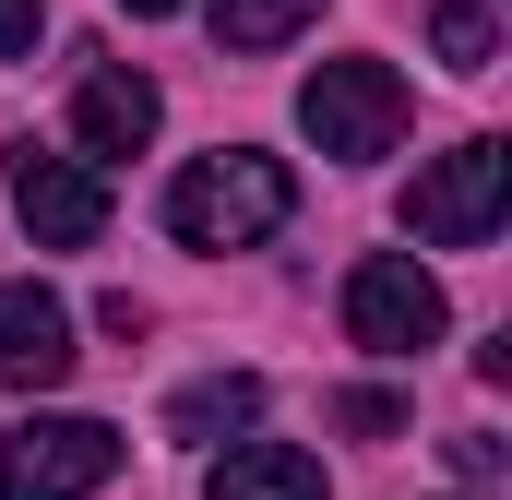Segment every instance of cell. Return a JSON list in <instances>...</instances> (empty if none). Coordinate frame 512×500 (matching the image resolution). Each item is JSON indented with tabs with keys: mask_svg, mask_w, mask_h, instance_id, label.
Listing matches in <instances>:
<instances>
[{
	"mask_svg": "<svg viewBox=\"0 0 512 500\" xmlns=\"http://www.w3.org/2000/svg\"><path fill=\"white\" fill-rule=\"evenodd\" d=\"M286 215H298V179H286V155H251V143L191 155V167L167 179V227H179V250H251V239H274Z\"/></svg>",
	"mask_w": 512,
	"mask_h": 500,
	"instance_id": "cell-1",
	"label": "cell"
},
{
	"mask_svg": "<svg viewBox=\"0 0 512 500\" xmlns=\"http://www.w3.org/2000/svg\"><path fill=\"white\" fill-rule=\"evenodd\" d=\"M298 131L334 155V167H370L405 143V72L393 60H322L310 84H298Z\"/></svg>",
	"mask_w": 512,
	"mask_h": 500,
	"instance_id": "cell-2",
	"label": "cell"
},
{
	"mask_svg": "<svg viewBox=\"0 0 512 500\" xmlns=\"http://www.w3.org/2000/svg\"><path fill=\"white\" fill-rule=\"evenodd\" d=\"M120 477V429L108 417H24L0 429V500H96Z\"/></svg>",
	"mask_w": 512,
	"mask_h": 500,
	"instance_id": "cell-3",
	"label": "cell"
},
{
	"mask_svg": "<svg viewBox=\"0 0 512 500\" xmlns=\"http://www.w3.org/2000/svg\"><path fill=\"white\" fill-rule=\"evenodd\" d=\"M501 215H512V143H489V131H477V143H453V155L405 191V227H417V239H441V250H477Z\"/></svg>",
	"mask_w": 512,
	"mask_h": 500,
	"instance_id": "cell-4",
	"label": "cell"
},
{
	"mask_svg": "<svg viewBox=\"0 0 512 500\" xmlns=\"http://www.w3.org/2000/svg\"><path fill=\"white\" fill-rule=\"evenodd\" d=\"M12 215H24L36 250H96V239H108V179H96V155L12 143Z\"/></svg>",
	"mask_w": 512,
	"mask_h": 500,
	"instance_id": "cell-5",
	"label": "cell"
},
{
	"mask_svg": "<svg viewBox=\"0 0 512 500\" xmlns=\"http://www.w3.org/2000/svg\"><path fill=\"white\" fill-rule=\"evenodd\" d=\"M441 274H417L405 250H370L358 274H346V334L370 346V358H417V346H441Z\"/></svg>",
	"mask_w": 512,
	"mask_h": 500,
	"instance_id": "cell-6",
	"label": "cell"
},
{
	"mask_svg": "<svg viewBox=\"0 0 512 500\" xmlns=\"http://www.w3.org/2000/svg\"><path fill=\"white\" fill-rule=\"evenodd\" d=\"M72 358H84V346H72V310H60L36 274H12V286H0V381H12V393H48V381H72Z\"/></svg>",
	"mask_w": 512,
	"mask_h": 500,
	"instance_id": "cell-7",
	"label": "cell"
},
{
	"mask_svg": "<svg viewBox=\"0 0 512 500\" xmlns=\"http://www.w3.org/2000/svg\"><path fill=\"white\" fill-rule=\"evenodd\" d=\"M155 120H167V96H155L131 60L84 72V96H72V131H84V155H143V143H155Z\"/></svg>",
	"mask_w": 512,
	"mask_h": 500,
	"instance_id": "cell-8",
	"label": "cell"
},
{
	"mask_svg": "<svg viewBox=\"0 0 512 500\" xmlns=\"http://www.w3.org/2000/svg\"><path fill=\"white\" fill-rule=\"evenodd\" d=\"M203 500H322V453H298V441H239V453H215Z\"/></svg>",
	"mask_w": 512,
	"mask_h": 500,
	"instance_id": "cell-9",
	"label": "cell"
},
{
	"mask_svg": "<svg viewBox=\"0 0 512 500\" xmlns=\"http://www.w3.org/2000/svg\"><path fill=\"white\" fill-rule=\"evenodd\" d=\"M251 417H262V381H251V370H215V381H191V393L167 405V429H179V441H239Z\"/></svg>",
	"mask_w": 512,
	"mask_h": 500,
	"instance_id": "cell-10",
	"label": "cell"
},
{
	"mask_svg": "<svg viewBox=\"0 0 512 500\" xmlns=\"http://www.w3.org/2000/svg\"><path fill=\"white\" fill-rule=\"evenodd\" d=\"M429 36H441V60H453V72H489V60H501V0H441V12H429Z\"/></svg>",
	"mask_w": 512,
	"mask_h": 500,
	"instance_id": "cell-11",
	"label": "cell"
},
{
	"mask_svg": "<svg viewBox=\"0 0 512 500\" xmlns=\"http://www.w3.org/2000/svg\"><path fill=\"white\" fill-rule=\"evenodd\" d=\"M310 12H322V0H215V36H227V48H286Z\"/></svg>",
	"mask_w": 512,
	"mask_h": 500,
	"instance_id": "cell-12",
	"label": "cell"
},
{
	"mask_svg": "<svg viewBox=\"0 0 512 500\" xmlns=\"http://www.w3.org/2000/svg\"><path fill=\"white\" fill-rule=\"evenodd\" d=\"M453 477H477V489H489V477H501V441H489V429H465V441H453Z\"/></svg>",
	"mask_w": 512,
	"mask_h": 500,
	"instance_id": "cell-13",
	"label": "cell"
},
{
	"mask_svg": "<svg viewBox=\"0 0 512 500\" xmlns=\"http://www.w3.org/2000/svg\"><path fill=\"white\" fill-rule=\"evenodd\" d=\"M36 24H48V0H0V48H36Z\"/></svg>",
	"mask_w": 512,
	"mask_h": 500,
	"instance_id": "cell-14",
	"label": "cell"
},
{
	"mask_svg": "<svg viewBox=\"0 0 512 500\" xmlns=\"http://www.w3.org/2000/svg\"><path fill=\"white\" fill-rule=\"evenodd\" d=\"M120 12H179V0H120Z\"/></svg>",
	"mask_w": 512,
	"mask_h": 500,
	"instance_id": "cell-15",
	"label": "cell"
}]
</instances>
